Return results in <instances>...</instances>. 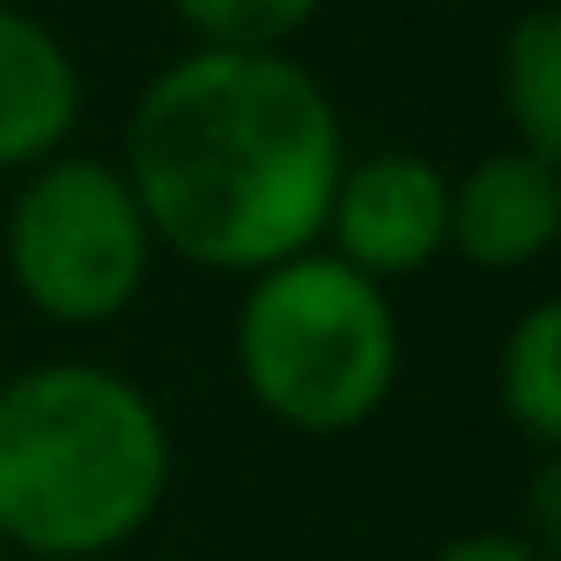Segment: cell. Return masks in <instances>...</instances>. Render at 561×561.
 Listing matches in <instances>:
<instances>
[{"label": "cell", "instance_id": "6da1fadb", "mask_svg": "<svg viewBox=\"0 0 561 561\" xmlns=\"http://www.w3.org/2000/svg\"><path fill=\"white\" fill-rule=\"evenodd\" d=\"M114 164L157 256L256 277L320 249L348 128L320 71L291 50H185L136 93Z\"/></svg>", "mask_w": 561, "mask_h": 561}, {"label": "cell", "instance_id": "7a4b0ae2", "mask_svg": "<svg viewBox=\"0 0 561 561\" xmlns=\"http://www.w3.org/2000/svg\"><path fill=\"white\" fill-rule=\"evenodd\" d=\"M164 497L171 420L128 370L50 356L0 383V540L14 554H128Z\"/></svg>", "mask_w": 561, "mask_h": 561}, {"label": "cell", "instance_id": "3957f363", "mask_svg": "<svg viewBox=\"0 0 561 561\" xmlns=\"http://www.w3.org/2000/svg\"><path fill=\"white\" fill-rule=\"evenodd\" d=\"M234 377L263 420L291 434H356L405 377V320L391 291L334 263L328 249L242 277Z\"/></svg>", "mask_w": 561, "mask_h": 561}, {"label": "cell", "instance_id": "277c9868", "mask_svg": "<svg viewBox=\"0 0 561 561\" xmlns=\"http://www.w3.org/2000/svg\"><path fill=\"white\" fill-rule=\"evenodd\" d=\"M14 299L50 328H114L150 291L157 234L114 157L65 150L22 171L0 220Z\"/></svg>", "mask_w": 561, "mask_h": 561}, {"label": "cell", "instance_id": "5b68a950", "mask_svg": "<svg viewBox=\"0 0 561 561\" xmlns=\"http://www.w3.org/2000/svg\"><path fill=\"white\" fill-rule=\"evenodd\" d=\"M320 249L370 285H405L448 256V171L426 150H363L342 164Z\"/></svg>", "mask_w": 561, "mask_h": 561}, {"label": "cell", "instance_id": "8992f818", "mask_svg": "<svg viewBox=\"0 0 561 561\" xmlns=\"http://www.w3.org/2000/svg\"><path fill=\"white\" fill-rule=\"evenodd\" d=\"M561 242V157L497 142L448 179V256L469 271L519 277Z\"/></svg>", "mask_w": 561, "mask_h": 561}, {"label": "cell", "instance_id": "52a82bcc", "mask_svg": "<svg viewBox=\"0 0 561 561\" xmlns=\"http://www.w3.org/2000/svg\"><path fill=\"white\" fill-rule=\"evenodd\" d=\"M85 114V71L71 43L22 0H0V179L71 150Z\"/></svg>", "mask_w": 561, "mask_h": 561}, {"label": "cell", "instance_id": "ba28073f", "mask_svg": "<svg viewBox=\"0 0 561 561\" xmlns=\"http://www.w3.org/2000/svg\"><path fill=\"white\" fill-rule=\"evenodd\" d=\"M497 114L505 142L561 157V8L534 0L497 43Z\"/></svg>", "mask_w": 561, "mask_h": 561}, {"label": "cell", "instance_id": "9c48e42d", "mask_svg": "<svg viewBox=\"0 0 561 561\" xmlns=\"http://www.w3.org/2000/svg\"><path fill=\"white\" fill-rule=\"evenodd\" d=\"M491 391L526 448H540V455L561 448V306L554 299H534L505 328Z\"/></svg>", "mask_w": 561, "mask_h": 561}, {"label": "cell", "instance_id": "30bf717a", "mask_svg": "<svg viewBox=\"0 0 561 561\" xmlns=\"http://www.w3.org/2000/svg\"><path fill=\"white\" fill-rule=\"evenodd\" d=\"M328 0H171L192 50H291Z\"/></svg>", "mask_w": 561, "mask_h": 561}, {"label": "cell", "instance_id": "8fae6325", "mask_svg": "<svg viewBox=\"0 0 561 561\" xmlns=\"http://www.w3.org/2000/svg\"><path fill=\"white\" fill-rule=\"evenodd\" d=\"M426 561H554V554L534 548L526 534H512V526H483V534H455L448 548H434Z\"/></svg>", "mask_w": 561, "mask_h": 561}, {"label": "cell", "instance_id": "7c38bea8", "mask_svg": "<svg viewBox=\"0 0 561 561\" xmlns=\"http://www.w3.org/2000/svg\"><path fill=\"white\" fill-rule=\"evenodd\" d=\"M100 561H128V554H100Z\"/></svg>", "mask_w": 561, "mask_h": 561}]
</instances>
